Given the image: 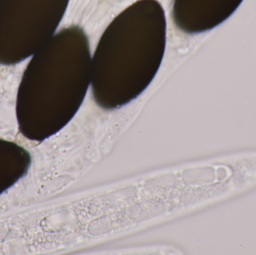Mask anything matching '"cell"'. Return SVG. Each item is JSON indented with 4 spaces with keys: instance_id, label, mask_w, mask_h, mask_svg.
<instances>
[{
    "instance_id": "cell-1",
    "label": "cell",
    "mask_w": 256,
    "mask_h": 255,
    "mask_svg": "<svg viewBox=\"0 0 256 255\" xmlns=\"http://www.w3.org/2000/svg\"><path fill=\"white\" fill-rule=\"evenodd\" d=\"M91 65L90 40L78 25L57 31L32 55L16 96L22 136L42 141L68 123L91 83Z\"/></svg>"
},
{
    "instance_id": "cell-2",
    "label": "cell",
    "mask_w": 256,
    "mask_h": 255,
    "mask_svg": "<svg viewBox=\"0 0 256 255\" xmlns=\"http://www.w3.org/2000/svg\"><path fill=\"white\" fill-rule=\"evenodd\" d=\"M166 45V19L158 0H138L104 31L92 56L94 99L115 109L138 97L160 67Z\"/></svg>"
},
{
    "instance_id": "cell-3",
    "label": "cell",
    "mask_w": 256,
    "mask_h": 255,
    "mask_svg": "<svg viewBox=\"0 0 256 255\" xmlns=\"http://www.w3.org/2000/svg\"><path fill=\"white\" fill-rule=\"evenodd\" d=\"M70 0H0V64L31 57L56 33Z\"/></svg>"
},
{
    "instance_id": "cell-4",
    "label": "cell",
    "mask_w": 256,
    "mask_h": 255,
    "mask_svg": "<svg viewBox=\"0 0 256 255\" xmlns=\"http://www.w3.org/2000/svg\"><path fill=\"white\" fill-rule=\"evenodd\" d=\"M244 0H173L172 17L180 31L189 34L213 29L230 18Z\"/></svg>"
},
{
    "instance_id": "cell-5",
    "label": "cell",
    "mask_w": 256,
    "mask_h": 255,
    "mask_svg": "<svg viewBox=\"0 0 256 255\" xmlns=\"http://www.w3.org/2000/svg\"><path fill=\"white\" fill-rule=\"evenodd\" d=\"M30 154L14 142L0 139V194L16 184L28 171Z\"/></svg>"
}]
</instances>
